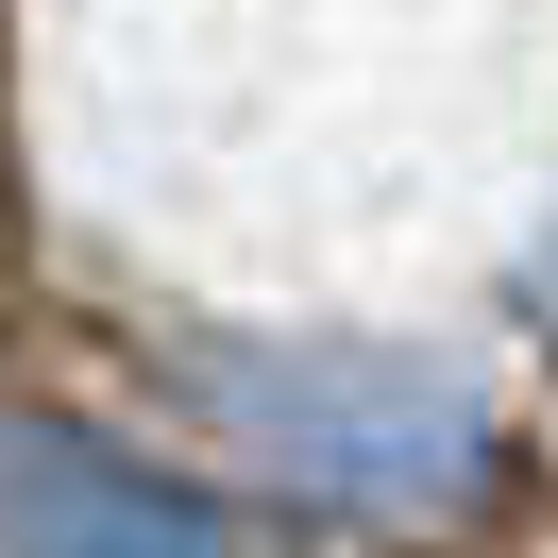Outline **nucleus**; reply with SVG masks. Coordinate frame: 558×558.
<instances>
[{
	"label": "nucleus",
	"mask_w": 558,
	"mask_h": 558,
	"mask_svg": "<svg viewBox=\"0 0 558 558\" xmlns=\"http://www.w3.org/2000/svg\"><path fill=\"white\" fill-rule=\"evenodd\" d=\"M0 558H220V542L102 440H0Z\"/></svg>",
	"instance_id": "1"
}]
</instances>
